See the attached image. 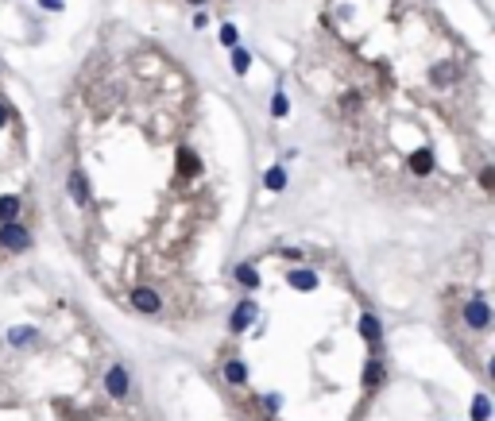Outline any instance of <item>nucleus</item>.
I'll return each instance as SVG.
<instances>
[{
    "instance_id": "f257e3e1",
    "label": "nucleus",
    "mask_w": 495,
    "mask_h": 421,
    "mask_svg": "<svg viewBox=\"0 0 495 421\" xmlns=\"http://www.w3.org/2000/svg\"><path fill=\"white\" fill-rule=\"evenodd\" d=\"M27 244H31V232H27L24 224H16V221L0 224V248H8V251H24Z\"/></svg>"
},
{
    "instance_id": "f03ea898",
    "label": "nucleus",
    "mask_w": 495,
    "mask_h": 421,
    "mask_svg": "<svg viewBox=\"0 0 495 421\" xmlns=\"http://www.w3.org/2000/svg\"><path fill=\"white\" fill-rule=\"evenodd\" d=\"M105 390H109L112 398H128V390H132V379H128L124 364H112L109 375H105Z\"/></svg>"
},
{
    "instance_id": "7ed1b4c3",
    "label": "nucleus",
    "mask_w": 495,
    "mask_h": 421,
    "mask_svg": "<svg viewBox=\"0 0 495 421\" xmlns=\"http://www.w3.org/2000/svg\"><path fill=\"white\" fill-rule=\"evenodd\" d=\"M464 321H468L472 329H480V332H484L487 325H492V309H487L484 297H472L468 306H464Z\"/></svg>"
},
{
    "instance_id": "20e7f679",
    "label": "nucleus",
    "mask_w": 495,
    "mask_h": 421,
    "mask_svg": "<svg viewBox=\"0 0 495 421\" xmlns=\"http://www.w3.org/2000/svg\"><path fill=\"white\" fill-rule=\"evenodd\" d=\"M132 306L140 309V313H159L163 297L155 294V290H147V286H135V290H132Z\"/></svg>"
},
{
    "instance_id": "39448f33",
    "label": "nucleus",
    "mask_w": 495,
    "mask_h": 421,
    "mask_svg": "<svg viewBox=\"0 0 495 421\" xmlns=\"http://www.w3.org/2000/svg\"><path fill=\"white\" fill-rule=\"evenodd\" d=\"M256 317H260V309H256V302H240V306L232 309V321H228V329H232V332H244V329H248V325L256 321Z\"/></svg>"
},
{
    "instance_id": "423d86ee",
    "label": "nucleus",
    "mask_w": 495,
    "mask_h": 421,
    "mask_svg": "<svg viewBox=\"0 0 495 421\" xmlns=\"http://www.w3.org/2000/svg\"><path fill=\"white\" fill-rule=\"evenodd\" d=\"M286 282H290L294 290H318V274H313L310 267H294V271L286 274Z\"/></svg>"
},
{
    "instance_id": "0eeeda50",
    "label": "nucleus",
    "mask_w": 495,
    "mask_h": 421,
    "mask_svg": "<svg viewBox=\"0 0 495 421\" xmlns=\"http://www.w3.org/2000/svg\"><path fill=\"white\" fill-rule=\"evenodd\" d=\"M66 190H70V198H74L77 205H85V201H89V182H85V174H82V170H74V174H70Z\"/></svg>"
},
{
    "instance_id": "6e6552de",
    "label": "nucleus",
    "mask_w": 495,
    "mask_h": 421,
    "mask_svg": "<svg viewBox=\"0 0 495 421\" xmlns=\"http://www.w3.org/2000/svg\"><path fill=\"white\" fill-rule=\"evenodd\" d=\"M411 170L418 174V178H426V174L434 170V151H426V147L414 151V155H411Z\"/></svg>"
},
{
    "instance_id": "1a4fd4ad",
    "label": "nucleus",
    "mask_w": 495,
    "mask_h": 421,
    "mask_svg": "<svg viewBox=\"0 0 495 421\" xmlns=\"http://www.w3.org/2000/svg\"><path fill=\"white\" fill-rule=\"evenodd\" d=\"M225 379L232 383V387H244V383H248V364H244V360H228V364H225Z\"/></svg>"
},
{
    "instance_id": "9d476101",
    "label": "nucleus",
    "mask_w": 495,
    "mask_h": 421,
    "mask_svg": "<svg viewBox=\"0 0 495 421\" xmlns=\"http://www.w3.org/2000/svg\"><path fill=\"white\" fill-rule=\"evenodd\" d=\"M360 337H364V340H371V344H376V340L383 337V325H379V317H371V313H364V317H360Z\"/></svg>"
},
{
    "instance_id": "9b49d317",
    "label": "nucleus",
    "mask_w": 495,
    "mask_h": 421,
    "mask_svg": "<svg viewBox=\"0 0 495 421\" xmlns=\"http://www.w3.org/2000/svg\"><path fill=\"white\" fill-rule=\"evenodd\" d=\"M178 170H182V174H202V158L193 155L190 147H182V151H178Z\"/></svg>"
},
{
    "instance_id": "f8f14e48",
    "label": "nucleus",
    "mask_w": 495,
    "mask_h": 421,
    "mask_svg": "<svg viewBox=\"0 0 495 421\" xmlns=\"http://www.w3.org/2000/svg\"><path fill=\"white\" fill-rule=\"evenodd\" d=\"M16 213H20V198L16 193H4V198H0V224L16 221Z\"/></svg>"
},
{
    "instance_id": "ddd939ff",
    "label": "nucleus",
    "mask_w": 495,
    "mask_h": 421,
    "mask_svg": "<svg viewBox=\"0 0 495 421\" xmlns=\"http://www.w3.org/2000/svg\"><path fill=\"white\" fill-rule=\"evenodd\" d=\"M35 337H39V332H35V329H27V325H16V329H8V344H16V348L31 344Z\"/></svg>"
},
{
    "instance_id": "4468645a",
    "label": "nucleus",
    "mask_w": 495,
    "mask_h": 421,
    "mask_svg": "<svg viewBox=\"0 0 495 421\" xmlns=\"http://www.w3.org/2000/svg\"><path fill=\"white\" fill-rule=\"evenodd\" d=\"M487 418H492V398L476 394V402H472V421H487Z\"/></svg>"
},
{
    "instance_id": "2eb2a0df",
    "label": "nucleus",
    "mask_w": 495,
    "mask_h": 421,
    "mask_svg": "<svg viewBox=\"0 0 495 421\" xmlns=\"http://www.w3.org/2000/svg\"><path fill=\"white\" fill-rule=\"evenodd\" d=\"M263 186H267V190H283V186H286V170H283V166H271V170L263 174Z\"/></svg>"
},
{
    "instance_id": "dca6fc26",
    "label": "nucleus",
    "mask_w": 495,
    "mask_h": 421,
    "mask_svg": "<svg viewBox=\"0 0 495 421\" xmlns=\"http://www.w3.org/2000/svg\"><path fill=\"white\" fill-rule=\"evenodd\" d=\"M236 279H240L248 290L260 286V274H256V267H252V263H240V267H236Z\"/></svg>"
},
{
    "instance_id": "f3484780",
    "label": "nucleus",
    "mask_w": 495,
    "mask_h": 421,
    "mask_svg": "<svg viewBox=\"0 0 495 421\" xmlns=\"http://www.w3.org/2000/svg\"><path fill=\"white\" fill-rule=\"evenodd\" d=\"M379 383H383V364H379V360H371L368 371H364V387H379Z\"/></svg>"
},
{
    "instance_id": "a211bd4d",
    "label": "nucleus",
    "mask_w": 495,
    "mask_h": 421,
    "mask_svg": "<svg viewBox=\"0 0 495 421\" xmlns=\"http://www.w3.org/2000/svg\"><path fill=\"white\" fill-rule=\"evenodd\" d=\"M248 66H252V54H248L244 47H236L232 50V70L236 74H248Z\"/></svg>"
},
{
    "instance_id": "6ab92c4d",
    "label": "nucleus",
    "mask_w": 495,
    "mask_h": 421,
    "mask_svg": "<svg viewBox=\"0 0 495 421\" xmlns=\"http://www.w3.org/2000/svg\"><path fill=\"white\" fill-rule=\"evenodd\" d=\"M290 112V101H286V93H275L271 97V116H286Z\"/></svg>"
},
{
    "instance_id": "aec40b11",
    "label": "nucleus",
    "mask_w": 495,
    "mask_h": 421,
    "mask_svg": "<svg viewBox=\"0 0 495 421\" xmlns=\"http://www.w3.org/2000/svg\"><path fill=\"white\" fill-rule=\"evenodd\" d=\"M221 43H225V47H236V27L232 24L221 27Z\"/></svg>"
},
{
    "instance_id": "412c9836",
    "label": "nucleus",
    "mask_w": 495,
    "mask_h": 421,
    "mask_svg": "<svg viewBox=\"0 0 495 421\" xmlns=\"http://www.w3.org/2000/svg\"><path fill=\"white\" fill-rule=\"evenodd\" d=\"M279 406H283V398H279V394H263V410H267V413H275Z\"/></svg>"
},
{
    "instance_id": "4be33fe9",
    "label": "nucleus",
    "mask_w": 495,
    "mask_h": 421,
    "mask_svg": "<svg viewBox=\"0 0 495 421\" xmlns=\"http://www.w3.org/2000/svg\"><path fill=\"white\" fill-rule=\"evenodd\" d=\"M480 186H484V190H492V186H495V170H492V166H487V170L480 174Z\"/></svg>"
},
{
    "instance_id": "5701e85b",
    "label": "nucleus",
    "mask_w": 495,
    "mask_h": 421,
    "mask_svg": "<svg viewBox=\"0 0 495 421\" xmlns=\"http://www.w3.org/2000/svg\"><path fill=\"white\" fill-rule=\"evenodd\" d=\"M43 8H47V12H59V8H62V0H43Z\"/></svg>"
},
{
    "instance_id": "b1692460",
    "label": "nucleus",
    "mask_w": 495,
    "mask_h": 421,
    "mask_svg": "<svg viewBox=\"0 0 495 421\" xmlns=\"http://www.w3.org/2000/svg\"><path fill=\"white\" fill-rule=\"evenodd\" d=\"M4 124H8V108L0 105V128H4Z\"/></svg>"
},
{
    "instance_id": "393cba45",
    "label": "nucleus",
    "mask_w": 495,
    "mask_h": 421,
    "mask_svg": "<svg viewBox=\"0 0 495 421\" xmlns=\"http://www.w3.org/2000/svg\"><path fill=\"white\" fill-rule=\"evenodd\" d=\"M190 4H205V0H190Z\"/></svg>"
}]
</instances>
